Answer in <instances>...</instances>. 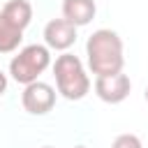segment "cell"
<instances>
[{
    "mask_svg": "<svg viewBox=\"0 0 148 148\" xmlns=\"http://www.w3.org/2000/svg\"><path fill=\"white\" fill-rule=\"evenodd\" d=\"M86 58L88 69L95 76H109L123 72L125 56H123V39L116 30L99 28L86 42Z\"/></svg>",
    "mask_w": 148,
    "mask_h": 148,
    "instance_id": "1",
    "label": "cell"
},
{
    "mask_svg": "<svg viewBox=\"0 0 148 148\" xmlns=\"http://www.w3.org/2000/svg\"><path fill=\"white\" fill-rule=\"evenodd\" d=\"M53 76H56L58 92L65 99H69V102L83 99L90 92V76H88L83 62L74 53L65 51L62 56L56 58V62H53Z\"/></svg>",
    "mask_w": 148,
    "mask_h": 148,
    "instance_id": "2",
    "label": "cell"
},
{
    "mask_svg": "<svg viewBox=\"0 0 148 148\" xmlns=\"http://www.w3.org/2000/svg\"><path fill=\"white\" fill-rule=\"evenodd\" d=\"M49 65H51V51L44 44H28L18 49V53L12 58L9 74L16 83L28 86V83L39 81V74H44Z\"/></svg>",
    "mask_w": 148,
    "mask_h": 148,
    "instance_id": "3",
    "label": "cell"
},
{
    "mask_svg": "<svg viewBox=\"0 0 148 148\" xmlns=\"http://www.w3.org/2000/svg\"><path fill=\"white\" fill-rule=\"evenodd\" d=\"M21 104L30 116H46L56 104V90H53V86H49L44 81L28 83V86H23Z\"/></svg>",
    "mask_w": 148,
    "mask_h": 148,
    "instance_id": "4",
    "label": "cell"
},
{
    "mask_svg": "<svg viewBox=\"0 0 148 148\" xmlns=\"http://www.w3.org/2000/svg\"><path fill=\"white\" fill-rule=\"evenodd\" d=\"M95 95L106 102V104H120L130 90H132V81L125 72H118V74H109V76H95Z\"/></svg>",
    "mask_w": 148,
    "mask_h": 148,
    "instance_id": "5",
    "label": "cell"
},
{
    "mask_svg": "<svg viewBox=\"0 0 148 148\" xmlns=\"http://www.w3.org/2000/svg\"><path fill=\"white\" fill-rule=\"evenodd\" d=\"M76 42V25H72L65 18H51L44 25V46L51 51H67Z\"/></svg>",
    "mask_w": 148,
    "mask_h": 148,
    "instance_id": "6",
    "label": "cell"
},
{
    "mask_svg": "<svg viewBox=\"0 0 148 148\" xmlns=\"http://www.w3.org/2000/svg\"><path fill=\"white\" fill-rule=\"evenodd\" d=\"M97 14L95 0H62V18L72 25H88Z\"/></svg>",
    "mask_w": 148,
    "mask_h": 148,
    "instance_id": "7",
    "label": "cell"
},
{
    "mask_svg": "<svg viewBox=\"0 0 148 148\" xmlns=\"http://www.w3.org/2000/svg\"><path fill=\"white\" fill-rule=\"evenodd\" d=\"M12 25H16L18 30H25L28 25H30V21H32V5L28 2V0H9L5 7H2V12H0Z\"/></svg>",
    "mask_w": 148,
    "mask_h": 148,
    "instance_id": "8",
    "label": "cell"
},
{
    "mask_svg": "<svg viewBox=\"0 0 148 148\" xmlns=\"http://www.w3.org/2000/svg\"><path fill=\"white\" fill-rule=\"evenodd\" d=\"M23 39V30H18L16 25H12L2 14H0V53H12L18 49Z\"/></svg>",
    "mask_w": 148,
    "mask_h": 148,
    "instance_id": "9",
    "label": "cell"
},
{
    "mask_svg": "<svg viewBox=\"0 0 148 148\" xmlns=\"http://www.w3.org/2000/svg\"><path fill=\"white\" fill-rule=\"evenodd\" d=\"M111 148H143V143L136 134H118L113 139Z\"/></svg>",
    "mask_w": 148,
    "mask_h": 148,
    "instance_id": "10",
    "label": "cell"
},
{
    "mask_svg": "<svg viewBox=\"0 0 148 148\" xmlns=\"http://www.w3.org/2000/svg\"><path fill=\"white\" fill-rule=\"evenodd\" d=\"M7 92V74L0 69V95H5Z\"/></svg>",
    "mask_w": 148,
    "mask_h": 148,
    "instance_id": "11",
    "label": "cell"
},
{
    "mask_svg": "<svg viewBox=\"0 0 148 148\" xmlns=\"http://www.w3.org/2000/svg\"><path fill=\"white\" fill-rule=\"evenodd\" d=\"M146 102H148V88H146Z\"/></svg>",
    "mask_w": 148,
    "mask_h": 148,
    "instance_id": "12",
    "label": "cell"
},
{
    "mask_svg": "<svg viewBox=\"0 0 148 148\" xmlns=\"http://www.w3.org/2000/svg\"><path fill=\"white\" fill-rule=\"evenodd\" d=\"M42 148H53V146H42Z\"/></svg>",
    "mask_w": 148,
    "mask_h": 148,
    "instance_id": "13",
    "label": "cell"
},
{
    "mask_svg": "<svg viewBox=\"0 0 148 148\" xmlns=\"http://www.w3.org/2000/svg\"><path fill=\"white\" fill-rule=\"evenodd\" d=\"M74 148H86V146H74Z\"/></svg>",
    "mask_w": 148,
    "mask_h": 148,
    "instance_id": "14",
    "label": "cell"
}]
</instances>
